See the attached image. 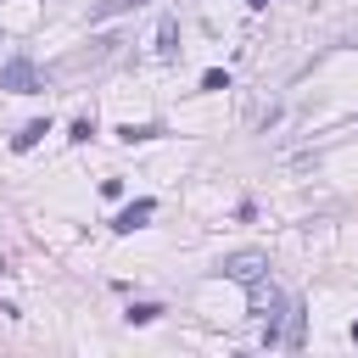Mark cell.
Instances as JSON below:
<instances>
[{
  "label": "cell",
  "instance_id": "6da1fadb",
  "mask_svg": "<svg viewBox=\"0 0 358 358\" xmlns=\"http://www.w3.org/2000/svg\"><path fill=\"white\" fill-rule=\"evenodd\" d=\"M0 90H11V95H34V90H45V73H39L28 56H11V62L0 67Z\"/></svg>",
  "mask_w": 358,
  "mask_h": 358
},
{
  "label": "cell",
  "instance_id": "7a4b0ae2",
  "mask_svg": "<svg viewBox=\"0 0 358 358\" xmlns=\"http://www.w3.org/2000/svg\"><path fill=\"white\" fill-rule=\"evenodd\" d=\"M218 274H224V280L252 285V280H263V274H268V257H263V252H229V257H218Z\"/></svg>",
  "mask_w": 358,
  "mask_h": 358
},
{
  "label": "cell",
  "instance_id": "3957f363",
  "mask_svg": "<svg viewBox=\"0 0 358 358\" xmlns=\"http://www.w3.org/2000/svg\"><path fill=\"white\" fill-rule=\"evenodd\" d=\"M285 308H291V302H285V296L268 285V274H263V280H252V313H257V319H268V324H274Z\"/></svg>",
  "mask_w": 358,
  "mask_h": 358
},
{
  "label": "cell",
  "instance_id": "277c9868",
  "mask_svg": "<svg viewBox=\"0 0 358 358\" xmlns=\"http://www.w3.org/2000/svg\"><path fill=\"white\" fill-rule=\"evenodd\" d=\"M151 213H157V201H134V207H123V213L112 218V229H123V235H129V229H140Z\"/></svg>",
  "mask_w": 358,
  "mask_h": 358
},
{
  "label": "cell",
  "instance_id": "5b68a950",
  "mask_svg": "<svg viewBox=\"0 0 358 358\" xmlns=\"http://www.w3.org/2000/svg\"><path fill=\"white\" fill-rule=\"evenodd\" d=\"M157 313H162V308H157V302H134V308H129V324H151V319H157Z\"/></svg>",
  "mask_w": 358,
  "mask_h": 358
},
{
  "label": "cell",
  "instance_id": "8992f818",
  "mask_svg": "<svg viewBox=\"0 0 358 358\" xmlns=\"http://www.w3.org/2000/svg\"><path fill=\"white\" fill-rule=\"evenodd\" d=\"M201 90H229V73H218V67H213V73H201Z\"/></svg>",
  "mask_w": 358,
  "mask_h": 358
},
{
  "label": "cell",
  "instance_id": "52a82bcc",
  "mask_svg": "<svg viewBox=\"0 0 358 358\" xmlns=\"http://www.w3.org/2000/svg\"><path fill=\"white\" fill-rule=\"evenodd\" d=\"M39 134H45V123H28V129H22V134H17V151H28V145H34V140H39Z\"/></svg>",
  "mask_w": 358,
  "mask_h": 358
},
{
  "label": "cell",
  "instance_id": "ba28073f",
  "mask_svg": "<svg viewBox=\"0 0 358 358\" xmlns=\"http://www.w3.org/2000/svg\"><path fill=\"white\" fill-rule=\"evenodd\" d=\"M123 6H140V0H106V6L95 11V17H106V11H123Z\"/></svg>",
  "mask_w": 358,
  "mask_h": 358
},
{
  "label": "cell",
  "instance_id": "9c48e42d",
  "mask_svg": "<svg viewBox=\"0 0 358 358\" xmlns=\"http://www.w3.org/2000/svg\"><path fill=\"white\" fill-rule=\"evenodd\" d=\"M246 6H268V0H246Z\"/></svg>",
  "mask_w": 358,
  "mask_h": 358
},
{
  "label": "cell",
  "instance_id": "30bf717a",
  "mask_svg": "<svg viewBox=\"0 0 358 358\" xmlns=\"http://www.w3.org/2000/svg\"><path fill=\"white\" fill-rule=\"evenodd\" d=\"M352 341H358V324H352Z\"/></svg>",
  "mask_w": 358,
  "mask_h": 358
}]
</instances>
